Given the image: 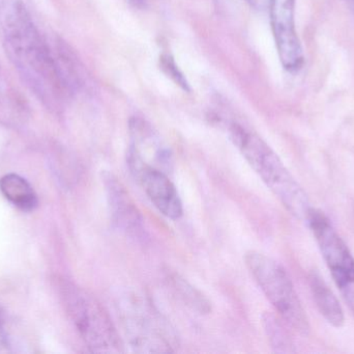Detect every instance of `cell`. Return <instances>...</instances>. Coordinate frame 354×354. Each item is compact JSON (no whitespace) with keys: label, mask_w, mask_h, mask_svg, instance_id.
Returning a JSON list of instances; mask_svg holds the SVG:
<instances>
[{"label":"cell","mask_w":354,"mask_h":354,"mask_svg":"<svg viewBox=\"0 0 354 354\" xmlns=\"http://www.w3.org/2000/svg\"><path fill=\"white\" fill-rule=\"evenodd\" d=\"M0 39L25 85L44 103L58 105L70 83L22 0H0Z\"/></svg>","instance_id":"1"},{"label":"cell","mask_w":354,"mask_h":354,"mask_svg":"<svg viewBox=\"0 0 354 354\" xmlns=\"http://www.w3.org/2000/svg\"><path fill=\"white\" fill-rule=\"evenodd\" d=\"M229 139L287 211L307 222L312 207L307 193L274 150L253 129L237 121L227 125Z\"/></svg>","instance_id":"2"},{"label":"cell","mask_w":354,"mask_h":354,"mask_svg":"<svg viewBox=\"0 0 354 354\" xmlns=\"http://www.w3.org/2000/svg\"><path fill=\"white\" fill-rule=\"evenodd\" d=\"M127 342L137 353H174L176 338L151 303L136 293H126L118 303Z\"/></svg>","instance_id":"3"},{"label":"cell","mask_w":354,"mask_h":354,"mask_svg":"<svg viewBox=\"0 0 354 354\" xmlns=\"http://www.w3.org/2000/svg\"><path fill=\"white\" fill-rule=\"evenodd\" d=\"M245 262L281 319L299 334L308 335L309 319L284 267L272 258L256 251H248Z\"/></svg>","instance_id":"4"},{"label":"cell","mask_w":354,"mask_h":354,"mask_svg":"<svg viewBox=\"0 0 354 354\" xmlns=\"http://www.w3.org/2000/svg\"><path fill=\"white\" fill-rule=\"evenodd\" d=\"M66 299L71 317L93 353H124L122 340L109 313L97 299L75 286L68 287Z\"/></svg>","instance_id":"5"},{"label":"cell","mask_w":354,"mask_h":354,"mask_svg":"<svg viewBox=\"0 0 354 354\" xmlns=\"http://www.w3.org/2000/svg\"><path fill=\"white\" fill-rule=\"evenodd\" d=\"M308 224L343 299L354 315V258L324 212L312 208Z\"/></svg>","instance_id":"6"},{"label":"cell","mask_w":354,"mask_h":354,"mask_svg":"<svg viewBox=\"0 0 354 354\" xmlns=\"http://www.w3.org/2000/svg\"><path fill=\"white\" fill-rule=\"evenodd\" d=\"M127 162L131 174L141 185L153 205L166 218L179 220L183 214V203L167 172L147 163L132 149H129Z\"/></svg>","instance_id":"7"},{"label":"cell","mask_w":354,"mask_h":354,"mask_svg":"<svg viewBox=\"0 0 354 354\" xmlns=\"http://www.w3.org/2000/svg\"><path fill=\"white\" fill-rule=\"evenodd\" d=\"M268 12L281 64L288 72H297L305 56L295 27V0H270Z\"/></svg>","instance_id":"8"},{"label":"cell","mask_w":354,"mask_h":354,"mask_svg":"<svg viewBox=\"0 0 354 354\" xmlns=\"http://www.w3.org/2000/svg\"><path fill=\"white\" fill-rule=\"evenodd\" d=\"M102 180L113 226L130 238H145L147 234L145 220L122 181L108 170L102 175Z\"/></svg>","instance_id":"9"},{"label":"cell","mask_w":354,"mask_h":354,"mask_svg":"<svg viewBox=\"0 0 354 354\" xmlns=\"http://www.w3.org/2000/svg\"><path fill=\"white\" fill-rule=\"evenodd\" d=\"M132 149L145 161L169 174L174 168V154L155 128L141 116L129 121Z\"/></svg>","instance_id":"10"},{"label":"cell","mask_w":354,"mask_h":354,"mask_svg":"<svg viewBox=\"0 0 354 354\" xmlns=\"http://www.w3.org/2000/svg\"><path fill=\"white\" fill-rule=\"evenodd\" d=\"M310 288L315 301L316 307L322 317L334 328L344 326L345 316L338 299L318 272H312L309 276Z\"/></svg>","instance_id":"11"},{"label":"cell","mask_w":354,"mask_h":354,"mask_svg":"<svg viewBox=\"0 0 354 354\" xmlns=\"http://www.w3.org/2000/svg\"><path fill=\"white\" fill-rule=\"evenodd\" d=\"M0 191L8 201L23 211H32L37 206V197L32 187L22 177L8 174L0 179Z\"/></svg>","instance_id":"12"},{"label":"cell","mask_w":354,"mask_h":354,"mask_svg":"<svg viewBox=\"0 0 354 354\" xmlns=\"http://www.w3.org/2000/svg\"><path fill=\"white\" fill-rule=\"evenodd\" d=\"M170 282L177 297L192 311L197 312L201 315H207L212 312V303L208 301L207 297L193 285L189 284L187 280L178 274H172L170 276Z\"/></svg>","instance_id":"13"},{"label":"cell","mask_w":354,"mask_h":354,"mask_svg":"<svg viewBox=\"0 0 354 354\" xmlns=\"http://www.w3.org/2000/svg\"><path fill=\"white\" fill-rule=\"evenodd\" d=\"M264 332L270 340L274 353H295L293 343L284 324L274 314L266 313L262 316Z\"/></svg>","instance_id":"14"},{"label":"cell","mask_w":354,"mask_h":354,"mask_svg":"<svg viewBox=\"0 0 354 354\" xmlns=\"http://www.w3.org/2000/svg\"><path fill=\"white\" fill-rule=\"evenodd\" d=\"M161 64L162 68L165 71L166 74H167L168 76L171 77L179 87H183L185 91H187V87H189V85H187V80H185L183 75L181 74L180 71L177 68L174 58L169 55H163L161 57Z\"/></svg>","instance_id":"15"},{"label":"cell","mask_w":354,"mask_h":354,"mask_svg":"<svg viewBox=\"0 0 354 354\" xmlns=\"http://www.w3.org/2000/svg\"><path fill=\"white\" fill-rule=\"evenodd\" d=\"M8 346V336H6V330H4L3 318H2L1 311H0V353L6 351Z\"/></svg>","instance_id":"16"},{"label":"cell","mask_w":354,"mask_h":354,"mask_svg":"<svg viewBox=\"0 0 354 354\" xmlns=\"http://www.w3.org/2000/svg\"><path fill=\"white\" fill-rule=\"evenodd\" d=\"M245 1L258 10H266L270 8V0H245Z\"/></svg>","instance_id":"17"},{"label":"cell","mask_w":354,"mask_h":354,"mask_svg":"<svg viewBox=\"0 0 354 354\" xmlns=\"http://www.w3.org/2000/svg\"><path fill=\"white\" fill-rule=\"evenodd\" d=\"M132 1H134L135 3H143V2H145V0H132Z\"/></svg>","instance_id":"18"},{"label":"cell","mask_w":354,"mask_h":354,"mask_svg":"<svg viewBox=\"0 0 354 354\" xmlns=\"http://www.w3.org/2000/svg\"><path fill=\"white\" fill-rule=\"evenodd\" d=\"M343 1H346V2H354V0H343Z\"/></svg>","instance_id":"19"}]
</instances>
